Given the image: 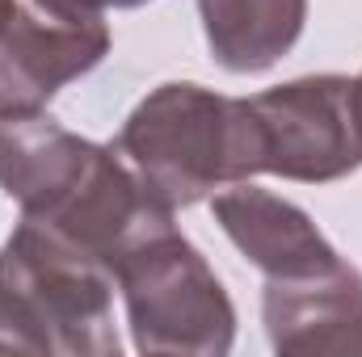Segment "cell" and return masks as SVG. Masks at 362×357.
Segmentation results:
<instances>
[{
    "mask_svg": "<svg viewBox=\"0 0 362 357\" xmlns=\"http://www.w3.org/2000/svg\"><path fill=\"white\" fill-rule=\"evenodd\" d=\"M257 173L303 185H329L362 169L358 76H299L245 97Z\"/></svg>",
    "mask_w": 362,
    "mask_h": 357,
    "instance_id": "4",
    "label": "cell"
},
{
    "mask_svg": "<svg viewBox=\"0 0 362 357\" xmlns=\"http://www.w3.org/2000/svg\"><path fill=\"white\" fill-rule=\"evenodd\" d=\"M148 0H34V8L51 13V17H105L118 8H139Z\"/></svg>",
    "mask_w": 362,
    "mask_h": 357,
    "instance_id": "9",
    "label": "cell"
},
{
    "mask_svg": "<svg viewBox=\"0 0 362 357\" xmlns=\"http://www.w3.org/2000/svg\"><path fill=\"white\" fill-rule=\"evenodd\" d=\"M358 97H362V76H358Z\"/></svg>",
    "mask_w": 362,
    "mask_h": 357,
    "instance_id": "11",
    "label": "cell"
},
{
    "mask_svg": "<svg viewBox=\"0 0 362 357\" xmlns=\"http://www.w3.org/2000/svg\"><path fill=\"white\" fill-rule=\"evenodd\" d=\"M262 320L274 353H362V273L341 261L312 277H266Z\"/></svg>",
    "mask_w": 362,
    "mask_h": 357,
    "instance_id": "7",
    "label": "cell"
},
{
    "mask_svg": "<svg viewBox=\"0 0 362 357\" xmlns=\"http://www.w3.org/2000/svg\"><path fill=\"white\" fill-rule=\"evenodd\" d=\"M215 63L232 76L270 72L303 34L308 0H198Z\"/></svg>",
    "mask_w": 362,
    "mask_h": 357,
    "instance_id": "8",
    "label": "cell"
},
{
    "mask_svg": "<svg viewBox=\"0 0 362 357\" xmlns=\"http://www.w3.org/2000/svg\"><path fill=\"white\" fill-rule=\"evenodd\" d=\"M13 8H17V0H0V25H4V17H8Z\"/></svg>",
    "mask_w": 362,
    "mask_h": 357,
    "instance_id": "10",
    "label": "cell"
},
{
    "mask_svg": "<svg viewBox=\"0 0 362 357\" xmlns=\"http://www.w3.org/2000/svg\"><path fill=\"white\" fill-rule=\"evenodd\" d=\"M114 147L173 210L257 177L245 97H223L194 80L148 92L127 114Z\"/></svg>",
    "mask_w": 362,
    "mask_h": 357,
    "instance_id": "2",
    "label": "cell"
},
{
    "mask_svg": "<svg viewBox=\"0 0 362 357\" xmlns=\"http://www.w3.org/2000/svg\"><path fill=\"white\" fill-rule=\"evenodd\" d=\"M114 273L21 219L0 248V353L118 357Z\"/></svg>",
    "mask_w": 362,
    "mask_h": 357,
    "instance_id": "1",
    "label": "cell"
},
{
    "mask_svg": "<svg viewBox=\"0 0 362 357\" xmlns=\"http://www.w3.org/2000/svg\"><path fill=\"white\" fill-rule=\"evenodd\" d=\"M110 55L105 17H51L13 8L0 25V118L42 114L55 92Z\"/></svg>",
    "mask_w": 362,
    "mask_h": 357,
    "instance_id": "5",
    "label": "cell"
},
{
    "mask_svg": "<svg viewBox=\"0 0 362 357\" xmlns=\"http://www.w3.org/2000/svg\"><path fill=\"white\" fill-rule=\"evenodd\" d=\"M114 282L139 353L223 357L236 341V307L206 257L173 227L139 240Z\"/></svg>",
    "mask_w": 362,
    "mask_h": 357,
    "instance_id": "3",
    "label": "cell"
},
{
    "mask_svg": "<svg viewBox=\"0 0 362 357\" xmlns=\"http://www.w3.org/2000/svg\"><path fill=\"white\" fill-rule=\"evenodd\" d=\"M211 214L240 257L266 277H312L341 265V253L325 240L303 206L249 181L211 193Z\"/></svg>",
    "mask_w": 362,
    "mask_h": 357,
    "instance_id": "6",
    "label": "cell"
}]
</instances>
